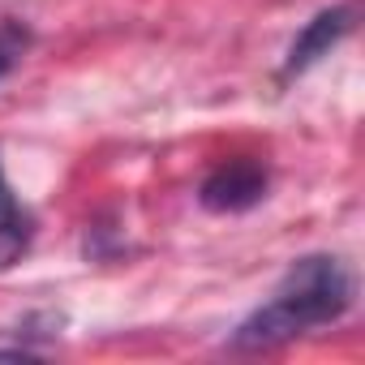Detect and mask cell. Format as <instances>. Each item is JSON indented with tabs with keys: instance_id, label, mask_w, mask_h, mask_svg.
Segmentation results:
<instances>
[{
	"instance_id": "1",
	"label": "cell",
	"mask_w": 365,
	"mask_h": 365,
	"mask_svg": "<svg viewBox=\"0 0 365 365\" xmlns=\"http://www.w3.org/2000/svg\"><path fill=\"white\" fill-rule=\"evenodd\" d=\"M352 305V275L335 254H305L297 258L275 292L232 331V352H271L314 327L339 322Z\"/></svg>"
},
{
	"instance_id": "2",
	"label": "cell",
	"mask_w": 365,
	"mask_h": 365,
	"mask_svg": "<svg viewBox=\"0 0 365 365\" xmlns=\"http://www.w3.org/2000/svg\"><path fill=\"white\" fill-rule=\"evenodd\" d=\"M267 185L271 176L258 159H228L198 185V202L215 215H237V211L258 207L267 198Z\"/></svg>"
},
{
	"instance_id": "3",
	"label": "cell",
	"mask_w": 365,
	"mask_h": 365,
	"mask_svg": "<svg viewBox=\"0 0 365 365\" xmlns=\"http://www.w3.org/2000/svg\"><path fill=\"white\" fill-rule=\"evenodd\" d=\"M348 31H352V9H348V5H335V9L314 14V18L297 31V39L288 43L284 78H297V73H305L309 65H318L322 56H331V48H335Z\"/></svg>"
},
{
	"instance_id": "4",
	"label": "cell",
	"mask_w": 365,
	"mask_h": 365,
	"mask_svg": "<svg viewBox=\"0 0 365 365\" xmlns=\"http://www.w3.org/2000/svg\"><path fill=\"white\" fill-rule=\"evenodd\" d=\"M31 241H35V215L22 207V198L14 194L5 176V163H0V271L18 267Z\"/></svg>"
},
{
	"instance_id": "5",
	"label": "cell",
	"mask_w": 365,
	"mask_h": 365,
	"mask_svg": "<svg viewBox=\"0 0 365 365\" xmlns=\"http://www.w3.org/2000/svg\"><path fill=\"white\" fill-rule=\"evenodd\" d=\"M31 43H35V35H31L26 22H18V18L0 22V78H9L22 65V56L31 52Z\"/></svg>"
}]
</instances>
